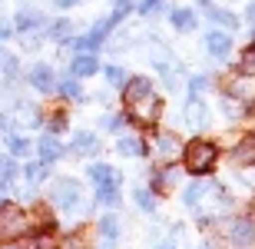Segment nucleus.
Instances as JSON below:
<instances>
[{
	"mask_svg": "<svg viewBox=\"0 0 255 249\" xmlns=\"http://www.w3.org/2000/svg\"><path fill=\"white\" fill-rule=\"evenodd\" d=\"M176 180H179V173H176V170H162V173H156V190H166V186H172Z\"/></svg>",
	"mask_w": 255,
	"mask_h": 249,
	"instance_id": "29",
	"label": "nucleus"
},
{
	"mask_svg": "<svg viewBox=\"0 0 255 249\" xmlns=\"http://www.w3.org/2000/svg\"><path fill=\"white\" fill-rule=\"evenodd\" d=\"M206 86H209V80H206V77H192V80H189V93H192V96H199L202 90H206Z\"/></svg>",
	"mask_w": 255,
	"mask_h": 249,
	"instance_id": "34",
	"label": "nucleus"
},
{
	"mask_svg": "<svg viewBox=\"0 0 255 249\" xmlns=\"http://www.w3.org/2000/svg\"><path fill=\"white\" fill-rule=\"evenodd\" d=\"M116 240H120V223H116V216H103L100 220V249H113Z\"/></svg>",
	"mask_w": 255,
	"mask_h": 249,
	"instance_id": "10",
	"label": "nucleus"
},
{
	"mask_svg": "<svg viewBox=\"0 0 255 249\" xmlns=\"http://www.w3.org/2000/svg\"><path fill=\"white\" fill-rule=\"evenodd\" d=\"M30 233V216L20 206L0 203V243H17Z\"/></svg>",
	"mask_w": 255,
	"mask_h": 249,
	"instance_id": "1",
	"label": "nucleus"
},
{
	"mask_svg": "<svg viewBox=\"0 0 255 249\" xmlns=\"http://www.w3.org/2000/svg\"><path fill=\"white\" fill-rule=\"evenodd\" d=\"M156 153H159L162 160H172V156L179 153V140H176L172 133H162L159 140H156Z\"/></svg>",
	"mask_w": 255,
	"mask_h": 249,
	"instance_id": "18",
	"label": "nucleus"
},
{
	"mask_svg": "<svg viewBox=\"0 0 255 249\" xmlns=\"http://www.w3.org/2000/svg\"><path fill=\"white\" fill-rule=\"evenodd\" d=\"M96 150H100V143H96L93 133H86V130H83V133L73 136V153H76V156H93Z\"/></svg>",
	"mask_w": 255,
	"mask_h": 249,
	"instance_id": "12",
	"label": "nucleus"
},
{
	"mask_svg": "<svg viewBox=\"0 0 255 249\" xmlns=\"http://www.w3.org/2000/svg\"><path fill=\"white\" fill-rule=\"evenodd\" d=\"M27 249H57V243H53V236H33V240L27 243Z\"/></svg>",
	"mask_w": 255,
	"mask_h": 249,
	"instance_id": "31",
	"label": "nucleus"
},
{
	"mask_svg": "<svg viewBox=\"0 0 255 249\" xmlns=\"http://www.w3.org/2000/svg\"><path fill=\"white\" fill-rule=\"evenodd\" d=\"M70 70H73V77H93V73H100V60L93 53H76Z\"/></svg>",
	"mask_w": 255,
	"mask_h": 249,
	"instance_id": "11",
	"label": "nucleus"
},
{
	"mask_svg": "<svg viewBox=\"0 0 255 249\" xmlns=\"http://www.w3.org/2000/svg\"><path fill=\"white\" fill-rule=\"evenodd\" d=\"M156 249H176V246H172V243H162V246H156Z\"/></svg>",
	"mask_w": 255,
	"mask_h": 249,
	"instance_id": "40",
	"label": "nucleus"
},
{
	"mask_svg": "<svg viewBox=\"0 0 255 249\" xmlns=\"http://www.w3.org/2000/svg\"><path fill=\"white\" fill-rule=\"evenodd\" d=\"M116 150H120L123 156H142V153H146L142 140H136V136H123V140L116 143Z\"/></svg>",
	"mask_w": 255,
	"mask_h": 249,
	"instance_id": "20",
	"label": "nucleus"
},
{
	"mask_svg": "<svg viewBox=\"0 0 255 249\" xmlns=\"http://www.w3.org/2000/svg\"><path fill=\"white\" fill-rule=\"evenodd\" d=\"M132 196H136V206H139V210H146V213L156 210V196H152L149 190H142V186H139V190L132 193Z\"/></svg>",
	"mask_w": 255,
	"mask_h": 249,
	"instance_id": "25",
	"label": "nucleus"
},
{
	"mask_svg": "<svg viewBox=\"0 0 255 249\" xmlns=\"http://www.w3.org/2000/svg\"><path fill=\"white\" fill-rule=\"evenodd\" d=\"M96 200L106 203V206H116L120 203V186H113V190H96Z\"/></svg>",
	"mask_w": 255,
	"mask_h": 249,
	"instance_id": "30",
	"label": "nucleus"
},
{
	"mask_svg": "<svg viewBox=\"0 0 255 249\" xmlns=\"http://www.w3.org/2000/svg\"><path fill=\"white\" fill-rule=\"evenodd\" d=\"M37 150H40V163H57L60 156H63V143H60L53 133L43 136V140L37 143Z\"/></svg>",
	"mask_w": 255,
	"mask_h": 249,
	"instance_id": "9",
	"label": "nucleus"
},
{
	"mask_svg": "<svg viewBox=\"0 0 255 249\" xmlns=\"http://www.w3.org/2000/svg\"><path fill=\"white\" fill-rule=\"evenodd\" d=\"M17 176V166H13V156H0V180L10 183Z\"/></svg>",
	"mask_w": 255,
	"mask_h": 249,
	"instance_id": "26",
	"label": "nucleus"
},
{
	"mask_svg": "<svg viewBox=\"0 0 255 249\" xmlns=\"http://www.w3.org/2000/svg\"><path fill=\"white\" fill-rule=\"evenodd\" d=\"M47 33L57 40V43H66V40H73V23H70L66 17H60V20H53V23H50Z\"/></svg>",
	"mask_w": 255,
	"mask_h": 249,
	"instance_id": "15",
	"label": "nucleus"
},
{
	"mask_svg": "<svg viewBox=\"0 0 255 249\" xmlns=\"http://www.w3.org/2000/svg\"><path fill=\"white\" fill-rule=\"evenodd\" d=\"M209 20H212V23H219V27H226V30L239 27V20L232 17V13H226V10H219V7H212V10H209Z\"/></svg>",
	"mask_w": 255,
	"mask_h": 249,
	"instance_id": "23",
	"label": "nucleus"
},
{
	"mask_svg": "<svg viewBox=\"0 0 255 249\" xmlns=\"http://www.w3.org/2000/svg\"><path fill=\"white\" fill-rule=\"evenodd\" d=\"M209 190H212L209 183H192L189 190H186V196H182V200H186V206H192V210H196V206L202 203V196H206Z\"/></svg>",
	"mask_w": 255,
	"mask_h": 249,
	"instance_id": "21",
	"label": "nucleus"
},
{
	"mask_svg": "<svg viewBox=\"0 0 255 249\" xmlns=\"http://www.w3.org/2000/svg\"><path fill=\"white\" fill-rule=\"evenodd\" d=\"M30 86L40 90V93H53V86H57V77H53V70L47 63H37V67L30 70Z\"/></svg>",
	"mask_w": 255,
	"mask_h": 249,
	"instance_id": "7",
	"label": "nucleus"
},
{
	"mask_svg": "<svg viewBox=\"0 0 255 249\" xmlns=\"http://www.w3.org/2000/svg\"><path fill=\"white\" fill-rule=\"evenodd\" d=\"M103 126L106 130H120L123 126V116H103Z\"/></svg>",
	"mask_w": 255,
	"mask_h": 249,
	"instance_id": "35",
	"label": "nucleus"
},
{
	"mask_svg": "<svg viewBox=\"0 0 255 249\" xmlns=\"http://www.w3.org/2000/svg\"><path fill=\"white\" fill-rule=\"evenodd\" d=\"M57 7H73V3H80V0H53Z\"/></svg>",
	"mask_w": 255,
	"mask_h": 249,
	"instance_id": "38",
	"label": "nucleus"
},
{
	"mask_svg": "<svg viewBox=\"0 0 255 249\" xmlns=\"http://www.w3.org/2000/svg\"><path fill=\"white\" fill-rule=\"evenodd\" d=\"M23 176H27V183L47 180V163H27V166H23Z\"/></svg>",
	"mask_w": 255,
	"mask_h": 249,
	"instance_id": "24",
	"label": "nucleus"
},
{
	"mask_svg": "<svg viewBox=\"0 0 255 249\" xmlns=\"http://www.w3.org/2000/svg\"><path fill=\"white\" fill-rule=\"evenodd\" d=\"M216 143H209V140H192L186 150H182V160H186V170L196 173V176H202V173L212 170V163H216Z\"/></svg>",
	"mask_w": 255,
	"mask_h": 249,
	"instance_id": "2",
	"label": "nucleus"
},
{
	"mask_svg": "<svg viewBox=\"0 0 255 249\" xmlns=\"http://www.w3.org/2000/svg\"><path fill=\"white\" fill-rule=\"evenodd\" d=\"M159 3H166V0H142V3H139V13H152Z\"/></svg>",
	"mask_w": 255,
	"mask_h": 249,
	"instance_id": "36",
	"label": "nucleus"
},
{
	"mask_svg": "<svg viewBox=\"0 0 255 249\" xmlns=\"http://www.w3.org/2000/svg\"><path fill=\"white\" fill-rule=\"evenodd\" d=\"M126 106H129V113H132V120H136V123H156V120H159V110H162L156 90H149V93H142V96H136V100H129Z\"/></svg>",
	"mask_w": 255,
	"mask_h": 249,
	"instance_id": "4",
	"label": "nucleus"
},
{
	"mask_svg": "<svg viewBox=\"0 0 255 249\" xmlns=\"http://www.w3.org/2000/svg\"><path fill=\"white\" fill-rule=\"evenodd\" d=\"M60 93H63V96H70V100H80V83H76L73 77L60 80Z\"/></svg>",
	"mask_w": 255,
	"mask_h": 249,
	"instance_id": "28",
	"label": "nucleus"
},
{
	"mask_svg": "<svg viewBox=\"0 0 255 249\" xmlns=\"http://www.w3.org/2000/svg\"><path fill=\"white\" fill-rule=\"evenodd\" d=\"M206 47H209V53H212L216 60H226L229 50H232V37L222 33V30H212V33L206 37Z\"/></svg>",
	"mask_w": 255,
	"mask_h": 249,
	"instance_id": "8",
	"label": "nucleus"
},
{
	"mask_svg": "<svg viewBox=\"0 0 255 249\" xmlns=\"http://www.w3.org/2000/svg\"><path fill=\"white\" fill-rule=\"evenodd\" d=\"M229 240H232V246L249 249L255 243V220H236L229 230Z\"/></svg>",
	"mask_w": 255,
	"mask_h": 249,
	"instance_id": "5",
	"label": "nucleus"
},
{
	"mask_svg": "<svg viewBox=\"0 0 255 249\" xmlns=\"http://www.w3.org/2000/svg\"><path fill=\"white\" fill-rule=\"evenodd\" d=\"M249 20L255 23V3H249Z\"/></svg>",
	"mask_w": 255,
	"mask_h": 249,
	"instance_id": "39",
	"label": "nucleus"
},
{
	"mask_svg": "<svg viewBox=\"0 0 255 249\" xmlns=\"http://www.w3.org/2000/svg\"><path fill=\"white\" fill-rule=\"evenodd\" d=\"M106 80L113 86H123L126 83V73H123V67H106Z\"/></svg>",
	"mask_w": 255,
	"mask_h": 249,
	"instance_id": "33",
	"label": "nucleus"
},
{
	"mask_svg": "<svg viewBox=\"0 0 255 249\" xmlns=\"http://www.w3.org/2000/svg\"><path fill=\"white\" fill-rule=\"evenodd\" d=\"M83 190H80V183L76 180H57L53 183V190H50V200H53V206H60L63 213H76L80 206H83Z\"/></svg>",
	"mask_w": 255,
	"mask_h": 249,
	"instance_id": "3",
	"label": "nucleus"
},
{
	"mask_svg": "<svg viewBox=\"0 0 255 249\" xmlns=\"http://www.w3.org/2000/svg\"><path fill=\"white\" fill-rule=\"evenodd\" d=\"M30 146H33V143H30L27 136H17V133L7 136V153H10V156H27Z\"/></svg>",
	"mask_w": 255,
	"mask_h": 249,
	"instance_id": "19",
	"label": "nucleus"
},
{
	"mask_svg": "<svg viewBox=\"0 0 255 249\" xmlns=\"http://www.w3.org/2000/svg\"><path fill=\"white\" fill-rule=\"evenodd\" d=\"M172 27L176 30H182V33H186V30H196V13H192L189 7H179V10H172Z\"/></svg>",
	"mask_w": 255,
	"mask_h": 249,
	"instance_id": "14",
	"label": "nucleus"
},
{
	"mask_svg": "<svg viewBox=\"0 0 255 249\" xmlns=\"http://www.w3.org/2000/svg\"><path fill=\"white\" fill-rule=\"evenodd\" d=\"M236 163H255V140H242L236 146V153H232Z\"/></svg>",
	"mask_w": 255,
	"mask_h": 249,
	"instance_id": "22",
	"label": "nucleus"
},
{
	"mask_svg": "<svg viewBox=\"0 0 255 249\" xmlns=\"http://www.w3.org/2000/svg\"><path fill=\"white\" fill-rule=\"evenodd\" d=\"M242 73H246V77H255V47H249L246 53H242Z\"/></svg>",
	"mask_w": 255,
	"mask_h": 249,
	"instance_id": "32",
	"label": "nucleus"
},
{
	"mask_svg": "<svg viewBox=\"0 0 255 249\" xmlns=\"http://www.w3.org/2000/svg\"><path fill=\"white\" fill-rule=\"evenodd\" d=\"M43 23V17H40L37 10H20L17 13V20H13V27L20 30V33H33V30Z\"/></svg>",
	"mask_w": 255,
	"mask_h": 249,
	"instance_id": "13",
	"label": "nucleus"
},
{
	"mask_svg": "<svg viewBox=\"0 0 255 249\" xmlns=\"http://www.w3.org/2000/svg\"><path fill=\"white\" fill-rule=\"evenodd\" d=\"M129 10H132V3H129V0H116L113 13H110V23H113V27H116V23H120V20H123L126 13H129Z\"/></svg>",
	"mask_w": 255,
	"mask_h": 249,
	"instance_id": "27",
	"label": "nucleus"
},
{
	"mask_svg": "<svg viewBox=\"0 0 255 249\" xmlns=\"http://www.w3.org/2000/svg\"><path fill=\"white\" fill-rule=\"evenodd\" d=\"M126 90H123V93H126V103H129V100H136V96H142V93H149V90H152V83H149V80H146V77H132V80H126Z\"/></svg>",
	"mask_w": 255,
	"mask_h": 249,
	"instance_id": "17",
	"label": "nucleus"
},
{
	"mask_svg": "<svg viewBox=\"0 0 255 249\" xmlns=\"http://www.w3.org/2000/svg\"><path fill=\"white\" fill-rule=\"evenodd\" d=\"M10 30H13V27H10L7 20H0V43H3V40H7V37H10Z\"/></svg>",
	"mask_w": 255,
	"mask_h": 249,
	"instance_id": "37",
	"label": "nucleus"
},
{
	"mask_svg": "<svg viewBox=\"0 0 255 249\" xmlns=\"http://www.w3.org/2000/svg\"><path fill=\"white\" fill-rule=\"evenodd\" d=\"M186 123H189V126H202V123H206V103L196 100V96L186 103Z\"/></svg>",
	"mask_w": 255,
	"mask_h": 249,
	"instance_id": "16",
	"label": "nucleus"
},
{
	"mask_svg": "<svg viewBox=\"0 0 255 249\" xmlns=\"http://www.w3.org/2000/svg\"><path fill=\"white\" fill-rule=\"evenodd\" d=\"M90 180L96 183V190H113V186H120V173L106 163H93L90 166Z\"/></svg>",
	"mask_w": 255,
	"mask_h": 249,
	"instance_id": "6",
	"label": "nucleus"
}]
</instances>
